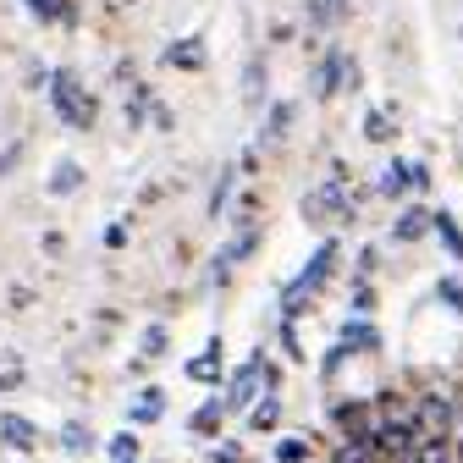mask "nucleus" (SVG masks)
<instances>
[{
  "mask_svg": "<svg viewBox=\"0 0 463 463\" xmlns=\"http://www.w3.org/2000/svg\"><path fill=\"white\" fill-rule=\"evenodd\" d=\"M50 105H55V116H61L67 128H94V94L83 89V78L78 72H55L50 78Z\"/></svg>",
  "mask_w": 463,
  "mask_h": 463,
  "instance_id": "1",
  "label": "nucleus"
},
{
  "mask_svg": "<svg viewBox=\"0 0 463 463\" xmlns=\"http://www.w3.org/2000/svg\"><path fill=\"white\" fill-rule=\"evenodd\" d=\"M331 265H336V243H320L315 249V260L304 265V276L293 281V287H287V298H281V315H287V326H293V315L320 293V287H326V276H331Z\"/></svg>",
  "mask_w": 463,
  "mask_h": 463,
  "instance_id": "2",
  "label": "nucleus"
},
{
  "mask_svg": "<svg viewBox=\"0 0 463 463\" xmlns=\"http://www.w3.org/2000/svg\"><path fill=\"white\" fill-rule=\"evenodd\" d=\"M347 215H354V188H347L342 177L320 183V188L304 199V221H309V226H336V221H347Z\"/></svg>",
  "mask_w": 463,
  "mask_h": 463,
  "instance_id": "3",
  "label": "nucleus"
},
{
  "mask_svg": "<svg viewBox=\"0 0 463 463\" xmlns=\"http://www.w3.org/2000/svg\"><path fill=\"white\" fill-rule=\"evenodd\" d=\"M265 364H270V359H265V347L243 359V370L232 375V386H226V414H232V409H254V402H260V386H265Z\"/></svg>",
  "mask_w": 463,
  "mask_h": 463,
  "instance_id": "4",
  "label": "nucleus"
},
{
  "mask_svg": "<svg viewBox=\"0 0 463 463\" xmlns=\"http://www.w3.org/2000/svg\"><path fill=\"white\" fill-rule=\"evenodd\" d=\"M375 347H381V336H375L370 320H347V326H342V342L331 347V359H326V375H331L347 354H375Z\"/></svg>",
  "mask_w": 463,
  "mask_h": 463,
  "instance_id": "5",
  "label": "nucleus"
},
{
  "mask_svg": "<svg viewBox=\"0 0 463 463\" xmlns=\"http://www.w3.org/2000/svg\"><path fill=\"white\" fill-rule=\"evenodd\" d=\"M414 430H425V436H447L452 430V402L447 397H420V409H414Z\"/></svg>",
  "mask_w": 463,
  "mask_h": 463,
  "instance_id": "6",
  "label": "nucleus"
},
{
  "mask_svg": "<svg viewBox=\"0 0 463 463\" xmlns=\"http://www.w3.org/2000/svg\"><path fill=\"white\" fill-rule=\"evenodd\" d=\"M160 414H165V392H160V386H144V392L133 397V409H128L133 425H155Z\"/></svg>",
  "mask_w": 463,
  "mask_h": 463,
  "instance_id": "7",
  "label": "nucleus"
},
{
  "mask_svg": "<svg viewBox=\"0 0 463 463\" xmlns=\"http://www.w3.org/2000/svg\"><path fill=\"white\" fill-rule=\"evenodd\" d=\"M221 420H226V397H204L188 425H194V436H221Z\"/></svg>",
  "mask_w": 463,
  "mask_h": 463,
  "instance_id": "8",
  "label": "nucleus"
},
{
  "mask_svg": "<svg viewBox=\"0 0 463 463\" xmlns=\"http://www.w3.org/2000/svg\"><path fill=\"white\" fill-rule=\"evenodd\" d=\"M0 441H12L17 452H33V447H39V430H33L23 414H0Z\"/></svg>",
  "mask_w": 463,
  "mask_h": 463,
  "instance_id": "9",
  "label": "nucleus"
},
{
  "mask_svg": "<svg viewBox=\"0 0 463 463\" xmlns=\"http://www.w3.org/2000/svg\"><path fill=\"white\" fill-rule=\"evenodd\" d=\"M188 381H199V386H215L221 381V342H210L199 359H188Z\"/></svg>",
  "mask_w": 463,
  "mask_h": 463,
  "instance_id": "10",
  "label": "nucleus"
},
{
  "mask_svg": "<svg viewBox=\"0 0 463 463\" xmlns=\"http://www.w3.org/2000/svg\"><path fill=\"white\" fill-rule=\"evenodd\" d=\"M414 183H425V171H409L402 160H392V165L381 171V194H409Z\"/></svg>",
  "mask_w": 463,
  "mask_h": 463,
  "instance_id": "11",
  "label": "nucleus"
},
{
  "mask_svg": "<svg viewBox=\"0 0 463 463\" xmlns=\"http://www.w3.org/2000/svg\"><path fill=\"white\" fill-rule=\"evenodd\" d=\"M165 67H194V72H199V67H204V39L194 33V39H183V44H171V50H165Z\"/></svg>",
  "mask_w": 463,
  "mask_h": 463,
  "instance_id": "12",
  "label": "nucleus"
},
{
  "mask_svg": "<svg viewBox=\"0 0 463 463\" xmlns=\"http://www.w3.org/2000/svg\"><path fill=\"white\" fill-rule=\"evenodd\" d=\"M342 67H347V55H342V50H331L326 61H320V83H315V94H320V99H331V94L342 89Z\"/></svg>",
  "mask_w": 463,
  "mask_h": 463,
  "instance_id": "13",
  "label": "nucleus"
},
{
  "mask_svg": "<svg viewBox=\"0 0 463 463\" xmlns=\"http://www.w3.org/2000/svg\"><path fill=\"white\" fill-rule=\"evenodd\" d=\"M276 420H281V397H276V392H265L254 409H249V430H276Z\"/></svg>",
  "mask_w": 463,
  "mask_h": 463,
  "instance_id": "14",
  "label": "nucleus"
},
{
  "mask_svg": "<svg viewBox=\"0 0 463 463\" xmlns=\"http://www.w3.org/2000/svg\"><path fill=\"white\" fill-rule=\"evenodd\" d=\"M61 447H67L72 458H83V452H94V430L78 425V420H67V425H61Z\"/></svg>",
  "mask_w": 463,
  "mask_h": 463,
  "instance_id": "15",
  "label": "nucleus"
},
{
  "mask_svg": "<svg viewBox=\"0 0 463 463\" xmlns=\"http://www.w3.org/2000/svg\"><path fill=\"white\" fill-rule=\"evenodd\" d=\"M430 226L441 232V243H447V254H458V260H463V226H458V221H452L447 210H436V215H430Z\"/></svg>",
  "mask_w": 463,
  "mask_h": 463,
  "instance_id": "16",
  "label": "nucleus"
},
{
  "mask_svg": "<svg viewBox=\"0 0 463 463\" xmlns=\"http://www.w3.org/2000/svg\"><path fill=\"white\" fill-rule=\"evenodd\" d=\"M78 183H83V165L78 160H61V165L50 171V194H72Z\"/></svg>",
  "mask_w": 463,
  "mask_h": 463,
  "instance_id": "17",
  "label": "nucleus"
},
{
  "mask_svg": "<svg viewBox=\"0 0 463 463\" xmlns=\"http://www.w3.org/2000/svg\"><path fill=\"white\" fill-rule=\"evenodd\" d=\"M270 458L276 463H309V436H281Z\"/></svg>",
  "mask_w": 463,
  "mask_h": 463,
  "instance_id": "18",
  "label": "nucleus"
},
{
  "mask_svg": "<svg viewBox=\"0 0 463 463\" xmlns=\"http://www.w3.org/2000/svg\"><path fill=\"white\" fill-rule=\"evenodd\" d=\"M105 452H110V463H138V436H133V430L110 436V441H105Z\"/></svg>",
  "mask_w": 463,
  "mask_h": 463,
  "instance_id": "19",
  "label": "nucleus"
},
{
  "mask_svg": "<svg viewBox=\"0 0 463 463\" xmlns=\"http://www.w3.org/2000/svg\"><path fill=\"white\" fill-rule=\"evenodd\" d=\"M331 463H381L364 441H336V452H331Z\"/></svg>",
  "mask_w": 463,
  "mask_h": 463,
  "instance_id": "20",
  "label": "nucleus"
},
{
  "mask_svg": "<svg viewBox=\"0 0 463 463\" xmlns=\"http://www.w3.org/2000/svg\"><path fill=\"white\" fill-rule=\"evenodd\" d=\"M425 226H430V215H420V210H409V215H402V221H397V238H402V243H414V238H420V232H425Z\"/></svg>",
  "mask_w": 463,
  "mask_h": 463,
  "instance_id": "21",
  "label": "nucleus"
},
{
  "mask_svg": "<svg viewBox=\"0 0 463 463\" xmlns=\"http://www.w3.org/2000/svg\"><path fill=\"white\" fill-rule=\"evenodd\" d=\"M342 12H347V0H315V12H309V17H315L320 28H331V23H336Z\"/></svg>",
  "mask_w": 463,
  "mask_h": 463,
  "instance_id": "22",
  "label": "nucleus"
},
{
  "mask_svg": "<svg viewBox=\"0 0 463 463\" xmlns=\"http://www.w3.org/2000/svg\"><path fill=\"white\" fill-rule=\"evenodd\" d=\"M287 128H293V105H276V110H270V133H265V144H276Z\"/></svg>",
  "mask_w": 463,
  "mask_h": 463,
  "instance_id": "23",
  "label": "nucleus"
},
{
  "mask_svg": "<svg viewBox=\"0 0 463 463\" xmlns=\"http://www.w3.org/2000/svg\"><path fill=\"white\" fill-rule=\"evenodd\" d=\"M364 133L381 144V138H392V110H370V122H364Z\"/></svg>",
  "mask_w": 463,
  "mask_h": 463,
  "instance_id": "24",
  "label": "nucleus"
},
{
  "mask_svg": "<svg viewBox=\"0 0 463 463\" xmlns=\"http://www.w3.org/2000/svg\"><path fill=\"white\" fill-rule=\"evenodd\" d=\"M260 83H265V61H249V78H243V94H249V105H260Z\"/></svg>",
  "mask_w": 463,
  "mask_h": 463,
  "instance_id": "25",
  "label": "nucleus"
},
{
  "mask_svg": "<svg viewBox=\"0 0 463 463\" xmlns=\"http://www.w3.org/2000/svg\"><path fill=\"white\" fill-rule=\"evenodd\" d=\"M165 354V326H149L144 331V359H160Z\"/></svg>",
  "mask_w": 463,
  "mask_h": 463,
  "instance_id": "26",
  "label": "nucleus"
},
{
  "mask_svg": "<svg viewBox=\"0 0 463 463\" xmlns=\"http://www.w3.org/2000/svg\"><path fill=\"white\" fill-rule=\"evenodd\" d=\"M28 6H33L39 17H72V6H67V0H28Z\"/></svg>",
  "mask_w": 463,
  "mask_h": 463,
  "instance_id": "27",
  "label": "nucleus"
},
{
  "mask_svg": "<svg viewBox=\"0 0 463 463\" xmlns=\"http://www.w3.org/2000/svg\"><path fill=\"white\" fill-rule=\"evenodd\" d=\"M436 293H441V298H447V304H452V309L463 315V287H458V281H441V287H436Z\"/></svg>",
  "mask_w": 463,
  "mask_h": 463,
  "instance_id": "28",
  "label": "nucleus"
},
{
  "mask_svg": "<svg viewBox=\"0 0 463 463\" xmlns=\"http://www.w3.org/2000/svg\"><path fill=\"white\" fill-rule=\"evenodd\" d=\"M210 463H238V447H232V441H226V447H215V452H210Z\"/></svg>",
  "mask_w": 463,
  "mask_h": 463,
  "instance_id": "29",
  "label": "nucleus"
},
{
  "mask_svg": "<svg viewBox=\"0 0 463 463\" xmlns=\"http://www.w3.org/2000/svg\"><path fill=\"white\" fill-rule=\"evenodd\" d=\"M452 452H458V463H463V441H458V447H452Z\"/></svg>",
  "mask_w": 463,
  "mask_h": 463,
  "instance_id": "30",
  "label": "nucleus"
}]
</instances>
